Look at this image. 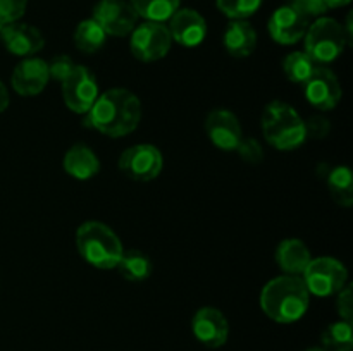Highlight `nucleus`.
<instances>
[{
  "label": "nucleus",
  "mask_w": 353,
  "mask_h": 351,
  "mask_svg": "<svg viewBox=\"0 0 353 351\" xmlns=\"http://www.w3.org/2000/svg\"><path fill=\"white\" fill-rule=\"evenodd\" d=\"M88 126L109 138L133 133L141 120L140 98L126 88H110L100 93L86 114Z\"/></svg>",
  "instance_id": "obj_1"
},
{
  "label": "nucleus",
  "mask_w": 353,
  "mask_h": 351,
  "mask_svg": "<svg viewBox=\"0 0 353 351\" xmlns=\"http://www.w3.org/2000/svg\"><path fill=\"white\" fill-rule=\"evenodd\" d=\"M310 305L307 291L299 275H279L262 288L261 308L265 315L278 323H293L302 319Z\"/></svg>",
  "instance_id": "obj_2"
},
{
  "label": "nucleus",
  "mask_w": 353,
  "mask_h": 351,
  "mask_svg": "<svg viewBox=\"0 0 353 351\" xmlns=\"http://www.w3.org/2000/svg\"><path fill=\"white\" fill-rule=\"evenodd\" d=\"M74 243L83 260L102 270L116 268L124 251L119 236L97 220H88L76 229Z\"/></svg>",
  "instance_id": "obj_3"
},
{
  "label": "nucleus",
  "mask_w": 353,
  "mask_h": 351,
  "mask_svg": "<svg viewBox=\"0 0 353 351\" xmlns=\"http://www.w3.org/2000/svg\"><path fill=\"white\" fill-rule=\"evenodd\" d=\"M262 133L265 141L279 151H292L302 147L307 140L305 120L290 103H268L262 112Z\"/></svg>",
  "instance_id": "obj_4"
},
{
  "label": "nucleus",
  "mask_w": 353,
  "mask_h": 351,
  "mask_svg": "<svg viewBox=\"0 0 353 351\" xmlns=\"http://www.w3.org/2000/svg\"><path fill=\"white\" fill-rule=\"evenodd\" d=\"M305 54L316 62L317 65H326L341 57L345 48L348 47L347 34L343 24L338 23L333 17H317L312 24H309L307 33L303 36Z\"/></svg>",
  "instance_id": "obj_5"
},
{
  "label": "nucleus",
  "mask_w": 353,
  "mask_h": 351,
  "mask_svg": "<svg viewBox=\"0 0 353 351\" xmlns=\"http://www.w3.org/2000/svg\"><path fill=\"white\" fill-rule=\"evenodd\" d=\"M300 277L307 291L319 298L336 295L348 284L347 267L334 257L312 258Z\"/></svg>",
  "instance_id": "obj_6"
},
{
  "label": "nucleus",
  "mask_w": 353,
  "mask_h": 351,
  "mask_svg": "<svg viewBox=\"0 0 353 351\" xmlns=\"http://www.w3.org/2000/svg\"><path fill=\"white\" fill-rule=\"evenodd\" d=\"M172 45L171 33L165 23L143 21L130 34L131 54L141 62H155L169 54Z\"/></svg>",
  "instance_id": "obj_7"
},
{
  "label": "nucleus",
  "mask_w": 353,
  "mask_h": 351,
  "mask_svg": "<svg viewBox=\"0 0 353 351\" xmlns=\"http://www.w3.org/2000/svg\"><path fill=\"white\" fill-rule=\"evenodd\" d=\"M119 171L126 176L128 179H133L138 182H148L159 178L164 167V157L161 150L155 145L150 143H138L133 147L126 148L121 153Z\"/></svg>",
  "instance_id": "obj_8"
},
{
  "label": "nucleus",
  "mask_w": 353,
  "mask_h": 351,
  "mask_svg": "<svg viewBox=\"0 0 353 351\" xmlns=\"http://www.w3.org/2000/svg\"><path fill=\"white\" fill-rule=\"evenodd\" d=\"M62 100L74 114H88L99 98V83L95 74L85 65H76L74 71L61 83Z\"/></svg>",
  "instance_id": "obj_9"
},
{
  "label": "nucleus",
  "mask_w": 353,
  "mask_h": 351,
  "mask_svg": "<svg viewBox=\"0 0 353 351\" xmlns=\"http://www.w3.org/2000/svg\"><path fill=\"white\" fill-rule=\"evenodd\" d=\"M92 19L100 24L107 36H128L138 24V14L128 0H99Z\"/></svg>",
  "instance_id": "obj_10"
},
{
  "label": "nucleus",
  "mask_w": 353,
  "mask_h": 351,
  "mask_svg": "<svg viewBox=\"0 0 353 351\" xmlns=\"http://www.w3.org/2000/svg\"><path fill=\"white\" fill-rule=\"evenodd\" d=\"M303 89H305L307 102L323 112L333 110L340 103L341 95H343L340 79L326 65H317L309 81L303 85Z\"/></svg>",
  "instance_id": "obj_11"
},
{
  "label": "nucleus",
  "mask_w": 353,
  "mask_h": 351,
  "mask_svg": "<svg viewBox=\"0 0 353 351\" xmlns=\"http://www.w3.org/2000/svg\"><path fill=\"white\" fill-rule=\"evenodd\" d=\"M205 131L210 143L223 151H236L243 140V129L231 110L216 109L207 116Z\"/></svg>",
  "instance_id": "obj_12"
},
{
  "label": "nucleus",
  "mask_w": 353,
  "mask_h": 351,
  "mask_svg": "<svg viewBox=\"0 0 353 351\" xmlns=\"http://www.w3.org/2000/svg\"><path fill=\"white\" fill-rule=\"evenodd\" d=\"M193 336L207 348H221L230 337V322L221 310L214 306H203L193 315Z\"/></svg>",
  "instance_id": "obj_13"
},
{
  "label": "nucleus",
  "mask_w": 353,
  "mask_h": 351,
  "mask_svg": "<svg viewBox=\"0 0 353 351\" xmlns=\"http://www.w3.org/2000/svg\"><path fill=\"white\" fill-rule=\"evenodd\" d=\"M310 19L296 12L293 7L286 6L278 7L272 12L271 19L268 23V31L272 40L279 45H295L303 40L309 28Z\"/></svg>",
  "instance_id": "obj_14"
},
{
  "label": "nucleus",
  "mask_w": 353,
  "mask_h": 351,
  "mask_svg": "<svg viewBox=\"0 0 353 351\" xmlns=\"http://www.w3.org/2000/svg\"><path fill=\"white\" fill-rule=\"evenodd\" d=\"M50 81L48 64L40 57H26L14 67L12 88L21 96H37Z\"/></svg>",
  "instance_id": "obj_15"
},
{
  "label": "nucleus",
  "mask_w": 353,
  "mask_h": 351,
  "mask_svg": "<svg viewBox=\"0 0 353 351\" xmlns=\"http://www.w3.org/2000/svg\"><path fill=\"white\" fill-rule=\"evenodd\" d=\"M0 40L7 52L17 57H34L45 47V38L38 28L26 23L7 24L0 30Z\"/></svg>",
  "instance_id": "obj_16"
},
{
  "label": "nucleus",
  "mask_w": 353,
  "mask_h": 351,
  "mask_svg": "<svg viewBox=\"0 0 353 351\" xmlns=\"http://www.w3.org/2000/svg\"><path fill=\"white\" fill-rule=\"evenodd\" d=\"M168 30L172 41L183 47H199L207 36L205 17L195 9H178L168 21Z\"/></svg>",
  "instance_id": "obj_17"
},
{
  "label": "nucleus",
  "mask_w": 353,
  "mask_h": 351,
  "mask_svg": "<svg viewBox=\"0 0 353 351\" xmlns=\"http://www.w3.org/2000/svg\"><path fill=\"white\" fill-rule=\"evenodd\" d=\"M223 45L231 57H250L257 47V31L247 19H234L224 30Z\"/></svg>",
  "instance_id": "obj_18"
},
{
  "label": "nucleus",
  "mask_w": 353,
  "mask_h": 351,
  "mask_svg": "<svg viewBox=\"0 0 353 351\" xmlns=\"http://www.w3.org/2000/svg\"><path fill=\"white\" fill-rule=\"evenodd\" d=\"M62 167L68 172L71 178L78 179V181H88V179L95 178L100 171V160L95 155V151L86 145L78 143L72 145L64 155L62 160Z\"/></svg>",
  "instance_id": "obj_19"
},
{
  "label": "nucleus",
  "mask_w": 353,
  "mask_h": 351,
  "mask_svg": "<svg viewBox=\"0 0 353 351\" xmlns=\"http://www.w3.org/2000/svg\"><path fill=\"white\" fill-rule=\"evenodd\" d=\"M310 260H312V255L302 240L290 237V240L281 241L278 244L276 262L286 275H299L300 277L307 265L310 264Z\"/></svg>",
  "instance_id": "obj_20"
},
{
  "label": "nucleus",
  "mask_w": 353,
  "mask_h": 351,
  "mask_svg": "<svg viewBox=\"0 0 353 351\" xmlns=\"http://www.w3.org/2000/svg\"><path fill=\"white\" fill-rule=\"evenodd\" d=\"M117 272L126 281L143 282L152 274V262L145 253L138 250H124L119 264L116 265Z\"/></svg>",
  "instance_id": "obj_21"
},
{
  "label": "nucleus",
  "mask_w": 353,
  "mask_h": 351,
  "mask_svg": "<svg viewBox=\"0 0 353 351\" xmlns=\"http://www.w3.org/2000/svg\"><path fill=\"white\" fill-rule=\"evenodd\" d=\"M72 40H74V47L78 48L79 52H83V54L86 55H92L105 45L107 34L105 31L100 28V24L90 17V19L81 21V23L76 26Z\"/></svg>",
  "instance_id": "obj_22"
},
{
  "label": "nucleus",
  "mask_w": 353,
  "mask_h": 351,
  "mask_svg": "<svg viewBox=\"0 0 353 351\" xmlns=\"http://www.w3.org/2000/svg\"><path fill=\"white\" fill-rule=\"evenodd\" d=\"M138 17L154 23H168L172 14L179 9L181 0H128Z\"/></svg>",
  "instance_id": "obj_23"
},
{
  "label": "nucleus",
  "mask_w": 353,
  "mask_h": 351,
  "mask_svg": "<svg viewBox=\"0 0 353 351\" xmlns=\"http://www.w3.org/2000/svg\"><path fill=\"white\" fill-rule=\"evenodd\" d=\"M327 189L334 202L341 206H352L353 203V176L347 165L334 167L327 174Z\"/></svg>",
  "instance_id": "obj_24"
},
{
  "label": "nucleus",
  "mask_w": 353,
  "mask_h": 351,
  "mask_svg": "<svg viewBox=\"0 0 353 351\" xmlns=\"http://www.w3.org/2000/svg\"><path fill=\"white\" fill-rule=\"evenodd\" d=\"M316 69L317 64L305 52H292L283 61V71H285L286 78L296 85H305Z\"/></svg>",
  "instance_id": "obj_25"
},
{
  "label": "nucleus",
  "mask_w": 353,
  "mask_h": 351,
  "mask_svg": "<svg viewBox=\"0 0 353 351\" xmlns=\"http://www.w3.org/2000/svg\"><path fill=\"white\" fill-rule=\"evenodd\" d=\"M323 348L326 351H352L353 348V330L352 322L338 320V322L330 323L324 329L323 336Z\"/></svg>",
  "instance_id": "obj_26"
},
{
  "label": "nucleus",
  "mask_w": 353,
  "mask_h": 351,
  "mask_svg": "<svg viewBox=\"0 0 353 351\" xmlns=\"http://www.w3.org/2000/svg\"><path fill=\"white\" fill-rule=\"evenodd\" d=\"M264 0H216V6L221 12L231 21L248 19L262 7Z\"/></svg>",
  "instance_id": "obj_27"
},
{
  "label": "nucleus",
  "mask_w": 353,
  "mask_h": 351,
  "mask_svg": "<svg viewBox=\"0 0 353 351\" xmlns=\"http://www.w3.org/2000/svg\"><path fill=\"white\" fill-rule=\"evenodd\" d=\"M26 7L28 0H0V30L17 23L26 12Z\"/></svg>",
  "instance_id": "obj_28"
},
{
  "label": "nucleus",
  "mask_w": 353,
  "mask_h": 351,
  "mask_svg": "<svg viewBox=\"0 0 353 351\" xmlns=\"http://www.w3.org/2000/svg\"><path fill=\"white\" fill-rule=\"evenodd\" d=\"M236 153L240 155L247 164L252 165L262 164V160H264V148H262V145L259 143L257 140H254V138L243 136L241 143L238 145Z\"/></svg>",
  "instance_id": "obj_29"
},
{
  "label": "nucleus",
  "mask_w": 353,
  "mask_h": 351,
  "mask_svg": "<svg viewBox=\"0 0 353 351\" xmlns=\"http://www.w3.org/2000/svg\"><path fill=\"white\" fill-rule=\"evenodd\" d=\"M288 6L293 7L296 12L305 16L307 19L310 17H323L330 10L324 0H288Z\"/></svg>",
  "instance_id": "obj_30"
},
{
  "label": "nucleus",
  "mask_w": 353,
  "mask_h": 351,
  "mask_svg": "<svg viewBox=\"0 0 353 351\" xmlns=\"http://www.w3.org/2000/svg\"><path fill=\"white\" fill-rule=\"evenodd\" d=\"M48 64V74L54 81L62 83L72 71H74L76 64L72 62V58L69 55H57V57L52 58Z\"/></svg>",
  "instance_id": "obj_31"
},
{
  "label": "nucleus",
  "mask_w": 353,
  "mask_h": 351,
  "mask_svg": "<svg viewBox=\"0 0 353 351\" xmlns=\"http://www.w3.org/2000/svg\"><path fill=\"white\" fill-rule=\"evenodd\" d=\"M336 310L340 313L341 320L352 322L353 320V292L352 284H347L343 289L336 292Z\"/></svg>",
  "instance_id": "obj_32"
},
{
  "label": "nucleus",
  "mask_w": 353,
  "mask_h": 351,
  "mask_svg": "<svg viewBox=\"0 0 353 351\" xmlns=\"http://www.w3.org/2000/svg\"><path fill=\"white\" fill-rule=\"evenodd\" d=\"M331 124L326 117L323 116H310L305 120V133L307 138H314V140H323L330 134Z\"/></svg>",
  "instance_id": "obj_33"
},
{
  "label": "nucleus",
  "mask_w": 353,
  "mask_h": 351,
  "mask_svg": "<svg viewBox=\"0 0 353 351\" xmlns=\"http://www.w3.org/2000/svg\"><path fill=\"white\" fill-rule=\"evenodd\" d=\"M9 103H10L9 92H7V86L3 85L2 79H0V114H2L3 110H7Z\"/></svg>",
  "instance_id": "obj_34"
},
{
  "label": "nucleus",
  "mask_w": 353,
  "mask_h": 351,
  "mask_svg": "<svg viewBox=\"0 0 353 351\" xmlns=\"http://www.w3.org/2000/svg\"><path fill=\"white\" fill-rule=\"evenodd\" d=\"M324 2H326V6L330 7V9H340V7L348 6L352 0H324Z\"/></svg>",
  "instance_id": "obj_35"
},
{
  "label": "nucleus",
  "mask_w": 353,
  "mask_h": 351,
  "mask_svg": "<svg viewBox=\"0 0 353 351\" xmlns=\"http://www.w3.org/2000/svg\"><path fill=\"white\" fill-rule=\"evenodd\" d=\"M307 351H326V350H324V348H309Z\"/></svg>",
  "instance_id": "obj_36"
}]
</instances>
